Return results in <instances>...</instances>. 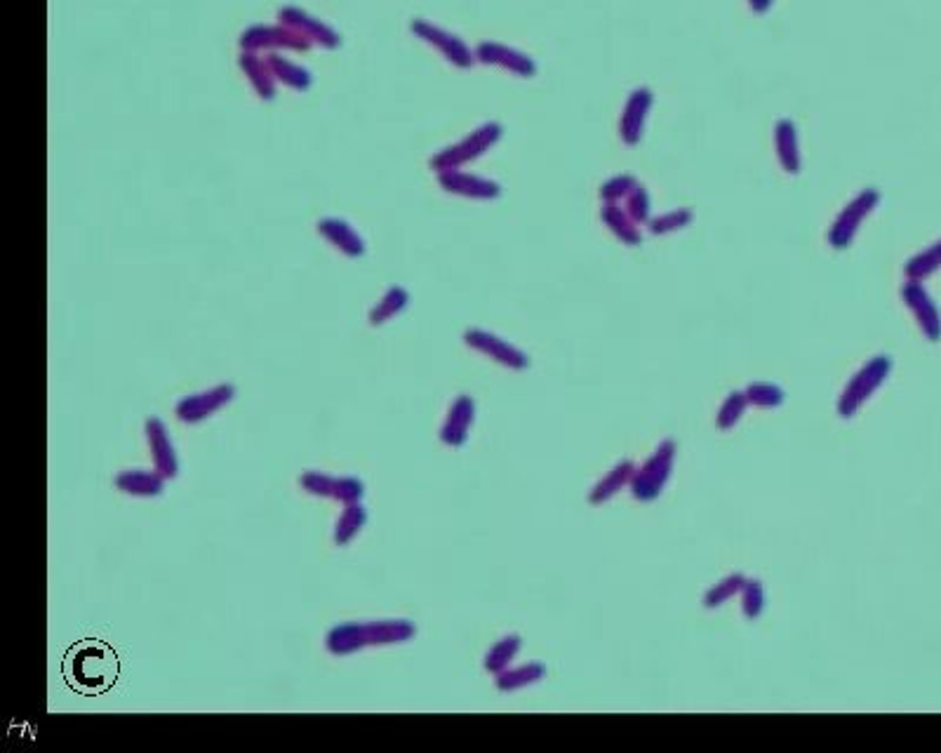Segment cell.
Returning <instances> with one entry per match:
<instances>
[{
	"mask_svg": "<svg viewBox=\"0 0 941 753\" xmlns=\"http://www.w3.org/2000/svg\"><path fill=\"white\" fill-rule=\"evenodd\" d=\"M417 636L410 619H377V622H344L332 626L325 636V648L335 657H349L365 648L407 643Z\"/></svg>",
	"mask_w": 941,
	"mask_h": 753,
	"instance_id": "cell-1",
	"label": "cell"
},
{
	"mask_svg": "<svg viewBox=\"0 0 941 753\" xmlns=\"http://www.w3.org/2000/svg\"><path fill=\"white\" fill-rule=\"evenodd\" d=\"M64 676L73 690L83 695H102L118 678L116 652L111 645L88 638L66 652Z\"/></svg>",
	"mask_w": 941,
	"mask_h": 753,
	"instance_id": "cell-2",
	"label": "cell"
},
{
	"mask_svg": "<svg viewBox=\"0 0 941 753\" xmlns=\"http://www.w3.org/2000/svg\"><path fill=\"white\" fill-rule=\"evenodd\" d=\"M892 358L885 356V353H878L866 361L862 368H859L854 375L850 377V382L845 384L843 393L838 398V415L843 419H852L859 415V410L864 408L866 403L876 396V391L887 382V377L892 375Z\"/></svg>",
	"mask_w": 941,
	"mask_h": 753,
	"instance_id": "cell-3",
	"label": "cell"
},
{
	"mask_svg": "<svg viewBox=\"0 0 941 753\" xmlns=\"http://www.w3.org/2000/svg\"><path fill=\"white\" fill-rule=\"evenodd\" d=\"M502 137H504L502 123L490 121V123L478 125L476 130L469 132V135H464L462 139H459V142L445 146V149L433 153L431 161H429L431 170L443 172V170L464 168V165H469L473 161H478L480 156H485V153L490 151L492 146L499 144V139H502Z\"/></svg>",
	"mask_w": 941,
	"mask_h": 753,
	"instance_id": "cell-4",
	"label": "cell"
},
{
	"mask_svg": "<svg viewBox=\"0 0 941 753\" xmlns=\"http://www.w3.org/2000/svg\"><path fill=\"white\" fill-rule=\"evenodd\" d=\"M678 445L671 438H666L657 445V450L645 459L636 469V476L631 481V495L638 502H654L659 499L666 485H669L673 476V466H676Z\"/></svg>",
	"mask_w": 941,
	"mask_h": 753,
	"instance_id": "cell-5",
	"label": "cell"
},
{
	"mask_svg": "<svg viewBox=\"0 0 941 753\" xmlns=\"http://www.w3.org/2000/svg\"><path fill=\"white\" fill-rule=\"evenodd\" d=\"M883 201L878 189H862L857 196L852 198L850 203H845V208L838 212V217L833 219L829 231H826V243L831 245L833 250H847L857 238V233L862 231V226L866 219H869L876 208Z\"/></svg>",
	"mask_w": 941,
	"mask_h": 753,
	"instance_id": "cell-6",
	"label": "cell"
},
{
	"mask_svg": "<svg viewBox=\"0 0 941 753\" xmlns=\"http://www.w3.org/2000/svg\"><path fill=\"white\" fill-rule=\"evenodd\" d=\"M464 344L469 349L478 351L480 356L490 358L497 365L509 370H527L530 368V356L523 349H518L516 344H511L509 339L495 335V332L483 330V328H469L464 332Z\"/></svg>",
	"mask_w": 941,
	"mask_h": 753,
	"instance_id": "cell-7",
	"label": "cell"
},
{
	"mask_svg": "<svg viewBox=\"0 0 941 753\" xmlns=\"http://www.w3.org/2000/svg\"><path fill=\"white\" fill-rule=\"evenodd\" d=\"M412 33L417 38H422L424 43H429L433 50H438L447 62L457 69H471L476 64V50H471L462 38L455 36L452 31L443 29V26L426 22V19H412Z\"/></svg>",
	"mask_w": 941,
	"mask_h": 753,
	"instance_id": "cell-8",
	"label": "cell"
},
{
	"mask_svg": "<svg viewBox=\"0 0 941 753\" xmlns=\"http://www.w3.org/2000/svg\"><path fill=\"white\" fill-rule=\"evenodd\" d=\"M899 295H902L904 306L911 311L913 321H916L927 342H941V311L937 302H934V297L930 295V290L925 288V283L909 281V278H906Z\"/></svg>",
	"mask_w": 941,
	"mask_h": 753,
	"instance_id": "cell-9",
	"label": "cell"
},
{
	"mask_svg": "<svg viewBox=\"0 0 941 753\" xmlns=\"http://www.w3.org/2000/svg\"><path fill=\"white\" fill-rule=\"evenodd\" d=\"M299 485L313 497L335 499L342 504L363 502L365 497V483L356 476H330L323 471H306L299 476Z\"/></svg>",
	"mask_w": 941,
	"mask_h": 753,
	"instance_id": "cell-10",
	"label": "cell"
},
{
	"mask_svg": "<svg viewBox=\"0 0 941 753\" xmlns=\"http://www.w3.org/2000/svg\"><path fill=\"white\" fill-rule=\"evenodd\" d=\"M233 398H236V386L233 384H217L212 389L191 393V396H184L182 401L175 405V415L179 422L184 424H198L203 419H208L226 408Z\"/></svg>",
	"mask_w": 941,
	"mask_h": 753,
	"instance_id": "cell-11",
	"label": "cell"
},
{
	"mask_svg": "<svg viewBox=\"0 0 941 753\" xmlns=\"http://www.w3.org/2000/svg\"><path fill=\"white\" fill-rule=\"evenodd\" d=\"M240 48L243 52H276V50H297V52H306L311 48V43L306 38L299 36L292 29H288L285 24L278 26H250L248 31L240 36Z\"/></svg>",
	"mask_w": 941,
	"mask_h": 753,
	"instance_id": "cell-12",
	"label": "cell"
},
{
	"mask_svg": "<svg viewBox=\"0 0 941 753\" xmlns=\"http://www.w3.org/2000/svg\"><path fill=\"white\" fill-rule=\"evenodd\" d=\"M440 189L452 193V196L469 198V201H495L502 196V184L495 179L480 177L476 172H466L464 168L436 172Z\"/></svg>",
	"mask_w": 941,
	"mask_h": 753,
	"instance_id": "cell-13",
	"label": "cell"
},
{
	"mask_svg": "<svg viewBox=\"0 0 941 753\" xmlns=\"http://www.w3.org/2000/svg\"><path fill=\"white\" fill-rule=\"evenodd\" d=\"M476 62L485 66H497V69L513 73V76H518V78H532L537 73L535 59L499 41L478 43Z\"/></svg>",
	"mask_w": 941,
	"mask_h": 753,
	"instance_id": "cell-14",
	"label": "cell"
},
{
	"mask_svg": "<svg viewBox=\"0 0 941 753\" xmlns=\"http://www.w3.org/2000/svg\"><path fill=\"white\" fill-rule=\"evenodd\" d=\"M654 106V92L650 88H636L626 97L622 116H619V137L626 146H636L643 139L647 118Z\"/></svg>",
	"mask_w": 941,
	"mask_h": 753,
	"instance_id": "cell-15",
	"label": "cell"
},
{
	"mask_svg": "<svg viewBox=\"0 0 941 753\" xmlns=\"http://www.w3.org/2000/svg\"><path fill=\"white\" fill-rule=\"evenodd\" d=\"M473 422H476V401L469 393H459L447 410L443 426H440V443L447 448H464Z\"/></svg>",
	"mask_w": 941,
	"mask_h": 753,
	"instance_id": "cell-16",
	"label": "cell"
},
{
	"mask_svg": "<svg viewBox=\"0 0 941 753\" xmlns=\"http://www.w3.org/2000/svg\"><path fill=\"white\" fill-rule=\"evenodd\" d=\"M146 443H149V452L158 473H163L168 481L179 476V459L175 452V443H172L168 426L160 417H149L144 424Z\"/></svg>",
	"mask_w": 941,
	"mask_h": 753,
	"instance_id": "cell-17",
	"label": "cell"
},
{
	"mask_svg": "<svg viewBox=\"0 0 941 753\" xmlns=\"http://www.w3.org/2000/svg\"><path fill=\"white\" fill-rule=\"evenodd\" d=\"M278 22L299 33V36L306 38L311 45H323V48H337L339 45V36L335 29H330L325 22H320V19L309 15L306 10L295 8V5L280 8Z\"/></svg>",
	"mask_w": 941,
	"mask_h": 753,
	"instance_id": "cell-18",
	"label": "cell"
},
{
	"mask_svg": "<svg viewBox=\"0 0 941 753\" xmlns=\"http://www.w3.org/2000/svg\"><path fill=\"white\" fill-rule=\"evenodd\" d=\"M316 229L320 236L325 238L332 248L342 252L349 259H358L365 255V241L363 236L356 231V226L351 222H346L342 217H325L316 224Z\"/></svg>",
	"mask_w": 941,
	"mask_h": 753,
	"instance_id": "cell-19",
	"label": "cell"
},
{
	"mask_svg": "<svg viewBox=\"0 0 941 753\" xmlns=\"http://www.w3.org/2000/svg\"><path fill=\"white\" fill-rule=\"evenodd\" d=\"M772 139L774 153H777V161L782 165V170L786 175H800V170H803V153H800V137L796 123L789 121V118L777 121L774 123Z\"/></svg>",
	"mask_w": 941,
	"mask_h": 753,
	"instance_id": "cell-20",
	"label": "cell"
},
{
	"mask_svg": "<svg viewBox=\"0 0 941 753\" xmlns=\"http://www.w3.org/2000/svg\"><path fill=\"white\" fill-rule=\"evenodd\" d=\"M636 469H638V464L631 462V459H622V462H617L610 471L603 473V478H600L596 485H593L589 492V504L603 506L610 502V499H615L619 492L629 490L633 476H636Z\"/></svg>",
	"mask_w": 941,
	"mask_h": 753,
	"instance_id": "cell-21",
	"label": "cell"
},
{
	"mask_svg": "<svg viewBox=\"0 0 941 753\" xmlns=\"http://www.w3.org/2000/svg\"><path fill=\"white\" fill-rule=\"evenodd\" d=\"M600 222H603L605 229L610 231L619 243H624L626 248H638V245L643 243L640 224L633 222L622 203H603V208H600Z\"/></svg>",
	"mask_w": 941,
	"mask_h": 753,
	"instance_id": "cell-22",
	"label": "cell"
},
{
	"mask_svg": "<svg viewBox=\"0 0 941 753\" xmlns=\"http://www.w3.org/2000/svg\"><path fill=\"white\" fill-rule=\"evenodd\" d=\"M165 483H168V478H165L163 473L142 469L120 471L116 481H113V485H116L120 492L132 497H160L165 492Z\"/></svg>",
	"mask_w": 941,
	"mask_h": 753,
	"instance_id": "cell-23",
	"label": "cell"
},
{
	"mask_svg": "<svg viewBox=\"0 0 941 753\" xmlns=\"http://www.w3.org/2000/svg\"><path fill=\"white\" fill-rule=\"evenodd\" d=\"M240 69H243L245 76H248L250 85L255 88L259 97L266 99V102H271V99L276 97L278 81L273 78L271 66L269 62H266V57L262 59L257 52H243V55H240Z\"/></svg>",
	"mask_w": 941,
	"mask_h": 753,
	"instance_id": "cell-24",
	"label": "cell"
},
{
	"mask_svg": "<svg viewBox=\"0 0 941 753\" xmlns=\"http://www.w3.org/2000/svg\"><path fill=\"white\" fill-rule=\"evenodd\" d=\"M546 678V664L527 662L520 666H509L495 676V685L499 692H518L530 688V685L542 683Z\"/></svg>",
	"mask_w": 941,
	"mask_h": 753,
	"instance_id": "cell-25",
	"label": "cell"
},
{
	"mask_svg": "<svg viewBox=\"0 0 941 753\" xmlns=\"http://www.w3.org/2000/svg\"><path fill=\"white\" fill-rule=\"evenodd\" d=\"M407 306H410V292H407L403 285H391L382 295V299L367 313V323H370L372 328H379V325L389 323L396 316H400Z\"/></svg>",
	"mask_w": 941,
	"mask_h": 753,
	"instance_id": "cell-26",
	"label": "cell"
},
{
	"mask_svg": "<svg viewBox=\"0 0 941 753\" xmlns=\"http://www.w3.org/2000/svg\"><path fill=\"white\" fill-rule=\"evenodd\" d=\"M266 62H269L273 78H276L278 83L288 85V88L299 90V92L311 88L313 78H311V73L304 69V66L290 62L288 57L278 55V52H269V55H266Z\"/></svg>",
	"mask_w": 941,
	"mask_h": 753,
	"instance_id": "cell-27",
	"label": "cell"
},
{
	"mask_svg": "<svg viewBox=\"0 0 941 753\" xmlns=\"http://www.w3.org/2000/svg\"><path fill=\"white\" fill-rule=\"evenodd\" d=\"M365 525H367V509L363 506V502L344 504L342 516L337 518L335 532H332V542H335L337 546L351 544L353 539L363 532Z\"/></svg>",
	"mask_w": 941,
	"mask_h": 753,
	"instance_id": "cell-28",
	"label": "cell"
},
{
	"mask_svg": "<svg viewBox=\"0 0 941 753\" xmlns=\"http://www.w3.org/2000/svg\"><path fill=\"white\" fill-rule=\"evenodd\" d=\"M520 648H523V638H520V633H506L504 638H499V641L487 650V655L483 659L485 671L492 673V676H497V673L509 669V666L513 664V659L518 657Z\"/></svg>",
	"mask_w": 941,
	"mask_h": 753,
	"instance_id": "cell-29",
	"label": "cell"
},
{
	"mask_svg": "<svg viewBox=\"0 0 941 753\" xmlns=\"http://www.w3.org/2000/svg\"><path fill=\"white\" fill-rule=\"evenodd\" d=\"M941 269V238L934 241L932 245H927L925 250H920L918 255H913L909 262L904 264V276L909 281H927V278L934 276Z\"/></svg>",
	"mask_w": 941,
	"mask_h": 753,
	"instance_id": "cell-30",
	"label": "cell"
},
{
	"mask_svg": "<svg viewBox=\"0 0 941 753\" xmlns=\"http://www.w3.org/2000/svg\"><path fill=\"white\" fill-rule=\"evenodd\" d=\"M694 222V210L692 208H673L666 212H659V215H652L650 222H647V231L652 236H669V233H678L687 229Z\"/></svg>",
	"mask_w": 941,
	"mask_h": 753,
	"instance_id": "cell-31",
	"label": "cell"
},
{
	"mask_svg": "<svg viewBox=\"0 0 941 753\" xmlns=\"http://www.w3.org/2000/svg\"><path fill=\"white\" fill-rule=\"evenodd\" d=\"M749 398H746V391H730L725 396V401L720 403V408L716 412V426L720 431H730L742 422L746 410H749Z\"/></svg>",
	"mask_w": 941,
	"mask_h": 753,
	"instance_id": "cell-32",
	"label": "cell"
},
{
	"mask_svg": "<svg viewBox=\"0 0 941 753\" xmlns=\"http://www.w3.org/2000/svg\"><path fill=\"white\" fill-rule=\"evenodd\" d=\"M744 582H746V575H742V572H732V575L723 577L720 582L713 584L711 589L704 593V608H709V610L723 608L725 603H730L732 598L739 596Z\"/></svg>",
	"mask_w": 941,
	"mask_h": 753,
	"instance_id": "cell-33",
	"label": "cell"
},
{
	"mask_svg": "<svg viewBox=\"0 0 941 753\" xmlns=\"http://www.w3.org/2000/svg\"><path fill=\"white\" fill-rule=\"evenodd\" d=\"M744 391H746V398H749L751 408L774 410V408H782L786 401V393L782 386H777L772 382H751Z\"/></svg>",
	"mask_w": 941,
	"mask_h": 753,
	"instance_id": "cell-34",
	"label": "cell"
},
{
	"mask_svg": "<svg viewBox=\"0 0 941 753\" xmlns=\"http://www.w3.org/2000/svg\"><path fill=\"white\" fill-rule=\"evenodd\" d=\"M739 601H742V610L746 619H758L765 610V586L758 577H746V582L739 591Z\"/></svg>",
	"mask_w": 941,
	"mask_h": 753,
	"instance_id": "cell-35",
	"label": "cell"
},
{
	"mask_svg": "<svg viewBox=\"0 0 941 753\" xmlns=\"http://www.w3.org/2000/svg\"><path fill=\"white\" fill-rule=\"evenodd\" d=\"M640 182L633 175H615L600 184V201L603 203H624L631 196Z\"/></svg>",
	"mask_w": 941,
	"mask_h": 753,
	"instance_id": "cell-36",
	"label": "cell"
},
{
	"mask_svg": "<svg viewBox=\"0 0 941 753\" xmlns=\"http://www.w3.org/2000/svg\"><path fill=\"white\" fill-rule=\"evenodd\" d=\"M622 205L626 208V212L631 215L633 222L640 224V226H647V222H650L652 215H654V212H652V196L643 184H638L636 189L631 191V196L626 198Z\"/></svg>",
	"mask_w": 941,
	"mask_h": 753,
	"instance_id": "cell-37",
	"label": "cell"
},
{
	"mask_svg": "<svg viewBox=\"0 0 941 753\" xmlns=\"http://www.w3.org/2000/svg\"><path fill=\"white\" fill-rule=\"evenodd\" d=\"M772 5H774V0H749V8L756 12V15H765V12H770Z\"/></svg>",
	"mask_w": 941,
	"mask_h": 753,
	"instance_id": "cell-38",
	"label": "cell"
}]
</instances>
